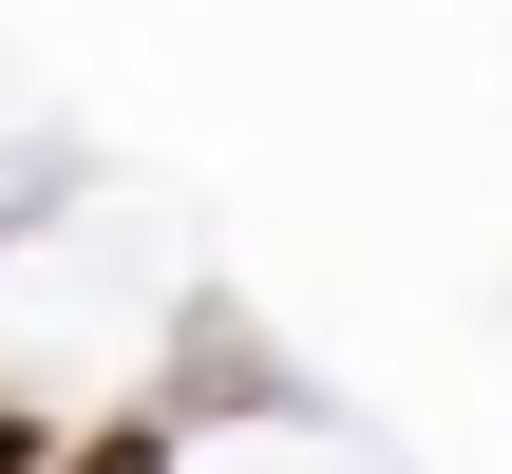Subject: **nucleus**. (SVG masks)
I'll use <instances>...</instances> for the list:
<instances>
[{
    "label": "nucleus",
    "mask_w": 512,
    "mask_h": 474,
    "mask_svg": "<svg viewBox=\"0 0 512 474\" xmlns=\"http://www.w3.org/2000/svg\"><path fill=\"white\" fill-rule=\"evenodd\" d=\"M0 474H57V437H38V418H0Z\"/></svg>",
    "instance_id": "f257e3e1"
}]
</instances>
